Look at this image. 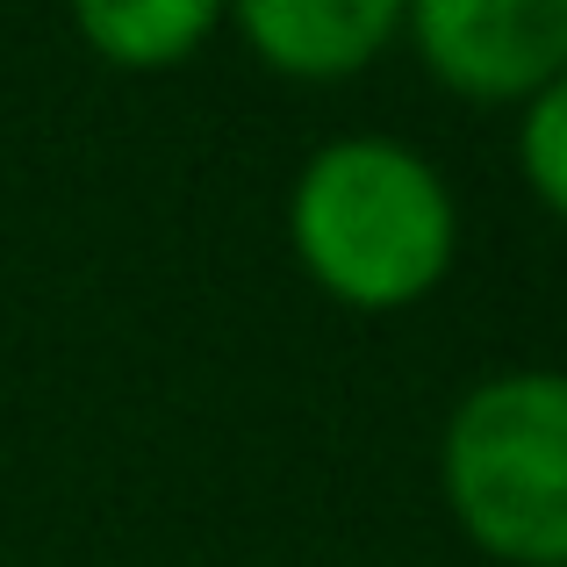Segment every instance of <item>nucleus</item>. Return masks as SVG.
Masks as SVG:
<instances>
[{"label":"nucleus","mask_w":567,"mask_h":567,"mask_svg":"<svg viewBox=\"0 0 567 567\" xmlns=\"http://www.w3.org/2000/svg\"><path fill=\"white\" fill-rule=\"evenodd\" d=\"M295 251L352 309H402L453 259V202L439 173L388 137H346L295 181Z\"/></svg>","instance_id":"nucleus-1"},{"label":"nucleus","mask_w":567,"mask_h":567,"mask_svg":"<svg viewBox=\"0 0 567 567\" xmlns=\"http://www.w3.org/2000/svg\"><path fill=\"white\" fill-rule=\"evenodd\" d=\"M445 496L488 554L567 567V374L474 388L445 424Z\"/></svg>","instance_id":"nucleus-2"},{"label":"nucleus","mask_w":567,"mask_h":567,"mask_svg":"<svg viewBox=\"0 0 567 567\" xmlns=\"http://www.w3.org/2000/svg\"><path fill=\"white\" fill-rule=\"evenodd\" d=\"M416 51L460 94H546L567 72V0H424Z\"/></svg>","instance_id":"nucleus-3"},{"label":"nucleus","mask_w":567,"mask_h":567,"mask_svg":"<svg viewBox=\"0 0 567 567\" xmlns=\"http://www.w3.org/2000/svg\"><path fill=\"white\" fill-rule=\"evenodd\" d=\"M245 37L259 43L266 65L302 72V80H331V72H360L395 29L388 0H251Z\"/></svg>","instance_id":"nucleus-4"},{"label":"nucleus","mask_w":567,"mask_h":567,"mask_svg":"<svg viewBox=\"0 0 567 567\" xmlns=\"http://www.w3.org/2000/svg\"><path fill=\"white\" fill-rule=\"evenodd\" d=\"M216 22L202 0H109V8H80V37L115 65H173L194 51V37Z\"/></svg>","instance_id":"nucleus-5"},{"label":"nucleus","mask_w":567,"mask_h":567,"mask_svg":"<svg viewBox=\"0 0 567 567\" xmlns=\"http://www.w3.org/2000/svg\"><path fill=\"white\" fill-rule=\"evenodd\" d=\"M525 173L532 187L567 216V72L546 94H532V115H525Z\"/></svg>","instance_id":"nucleus-6"}]
</instances>
